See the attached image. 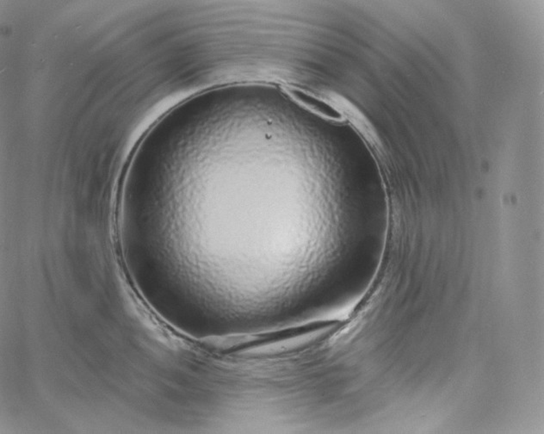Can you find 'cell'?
<instances>
[{"mask_svg":"<svg viewBox=\"0 0 544 434\" xmlns=\"http://www.w3.org/2000/svg\"><path fill=\"white\" fill-rule=\"evenodd\" d=\"M291 95L294 99L301 103L302 106L308 107L313 112L320 115V116L329 118V119L337 120L340 117L338 111L329 106V103L315 98L311 95H306L301 92H292Z\"/></svg>","mask_w":544,"mask_h":434,"instance_id":"obj_1","label":"cell"}]
</instances>
